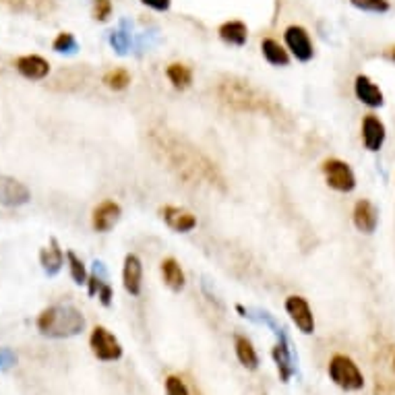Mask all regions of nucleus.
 <instances>
[{
	"label": "nucleus",
	"instance_id": "nucleus-1",
	"mask_svg": "<svg viewBox=\"0 0 395 395\" xmlns=\"http://www.w3.org/2000/svg\"><path fill=\"white\" fill-rule=\"evenodd\" d=\"M147 143L159 163H163L184 184L188 186L207 184L211 188L226 191V178L218 168V163L207 158L188 139L168 129H152L147 135Z\"/></svg>",
	"mask_w": 395,
	"mask_h": 395
},
{
	"label": "nucleus",
	"instance_id": "nucleus-2",
	"mask_svg": "<svg viewBox=\"0 0 395 395\" xmlns=\"http://www.w3.org/2000/svg\"><path fill=\"white\" fill-rule=\"evenodd\" d=\"M216 95L226 108L234 112L261 114L277 124H290V114L284 110L280 102H275L269 93L240 77H222L216 83Z\"/></svg>",
	"mask_w": 395,
	"mask_h": 395
},
{
	"label": "nucleus",
	"instance_id": "nucleus-3",
	"mask_svg": "<svg viewBox=\"0 0 395 395\" xmlns=\"http://www.w3.org/2000/svg\"><path fill=\"white\" fill-rule=\"evenodd\" d=\"M38 331L46 337L65 339L79 335L85 329V316L71 305H54L44 309L38 316Z\"/></svg>",
	"mask_w": 395,
	"mask_h": 395
},
{
	"label": "nucleus",
	"instance_id": "nucleus-4",
	"mask_svg": "<svg viewBox=\"0 0 395 395\" xmlns=\"http://www.w3.org/2000/svg\"><path fill=\"white\" fill-rule=\"evenodd\" d=\"M327 373H329V379L344 392H360L364 387V377L358 364L346 354H335L329 360Z\"/></svg>",
	"mask_w": 395,
	"mask_h": 395
},
{
	"label": "nucleus",
	"instance_id": "nucleus-5",
	"mask_svg": "<svg viewBox=\"0 0 395 395\" xmlns=\"http://www.w3.org/2000/svg\"><path fill=\"white\" fill-rule=\"evenodd\" d=\"M89 348H91V354L97 360H102V362H114V360L122 358V346H120V341L116 339L114 333H110L102 325L93 327V331L89 335Z\"/></svg>",
	"mask_w": 395,
	"mask_h": 395
},
{
	"label": "nucleus",
	"instance_id": "nucleus-6",
	"mask_svg": "<svg viewBox=\"0 0 395 395\" xmlns=\"http://www.w3.org/2000/svg\"><path fill=\"white\" fill-rule=\"evenodd\" d=\"M321 170H323V176H325V182L337 191V193H352L356 188V174L354 170L337 158L325 159L321 163Z\"/></svg>",
	"mask_w": 395,
	"mask_h": 395
},
{
	"label": "nucleus",
	"instance_id": "nucleus-7",
	"mask_svg": "<svg viewBox=\"0 0 395 395\" xmlns=\"http://www.w3.org/2000/svg\"><path fill=\"white\" fill-rule=\"evenodd\" d=\"M284 42L288 52L298 61V63H309L315 56V46L309 35V31L300 25H290L284 31Z\"/></svg>",
	"mask_w": 395,
	"mask_h": 395
},
{
	"label": "nucleus",
	"instance_id": "nucleus-8",
	"mask_svg": "<svg viewBox=\"0 0 395 395\" xmlns=\"http://www.w3.org/2000/svg\"><path fill=\"white\" fill-rule=\"evenodd\" d=\"M284 307H286V313L294 321V325L298 327L300 333H305V335L315 333V315H313V309L307 303V298L292 294V296L286 298Z\"/></svg>",
	"mask_w": 395,
	"mask_h": 395
},
{
	"label": "nucleus",
	"instance_id": "nucleus-9",
	"mask_svg": "<svg viewBox=\"0 0 395 395\" xmlns=\"http://www.w3.org/2000/svg\"><path fill=\"white\" fill-rule=\"evenodd\" d=\"M31 201V191L17 178L0 174V205L21 207Z\"/></svg>",
	"mask_w": 395,
	"mask_h": 395
},
{
	"label": "nucleus",
	"instance_id": "nucleus-10",
	"mask_svg": "<svg viewBox=\"0 0 395 395\" xmlns=\"http://www.w3.org/2000/svg\"><path fill=\"white\" fill-rule=\"evenodd\" d=\"M159 216L166 222V226L178 234H188L197 228V218L193 211L184 209V207H176V205H163L159 207Z\"/></svg>",
	"mask_w": 395,
	"mask_h": 395
},
{
	"label": "nucleus",
	"instance_id": "nucleus-11",
	"mask_svg": "<svg viewBox=\"0 0 395 395\" xmlns=\"http://www.w3.org/2000/svg\"><path fill=\"white\" fill-rule=\"evenodd\" d=\"M120 216H122V207L114 199H106V201H102L93 209V213H91V226H93L95 232L106 234V232H110L118 224Z\"/></svg>",
	"mask_w": 395,
	"mask_h": 395
},
{
	"label": "nucleus",
	"instance_id": "nucleus-12",
	"mask_svg": "<svg viewBox=\"0 0 395 395\" xmlns=\"http://www.w3.org/2000/svg\"><path fill=\"white\" fill-rule=\"evenodd\" d=\"M122 286L131 296H139L143 290V263L137 255L129 252L122 265Z\"/></svg>",
	"mask_w": 395,
	"mask_h": 395
},
{
	"label": "nucleus",
	"instance_id": "nucleus-13",
	"mask_svg": "<svg viewBox=\"0 0 395 395\" xmlns=\"http://www.w3.org/2000/svg\"><path fill=\"white\" fill-rule=\"evenodd\" d=\"M15 69L25 79L42 81L46 79L48 73H50V63L46 58L38 56V54H25V56H19L15 61Z\"/></svg>",
	"mask_w": 395,
	"mask_h": 395
},
{
	"label": "nucleus",
	"instance_id": "nucleus-14",
	"mask_svg": "<svg viewBox=\"0 0 395 395\" xmlns=\"http://www.w3.org/2000/svg\"><path fill=\"white\" fill-rule=\"evenodd\" d=\"M385 137H387L385 124L375 114L364 116V120H362V143H364V147L369 152H379L385 143Z\"/></svg>",
	"mask_w": 395,
	"mask_h": 395
},
{
	"label": "nucleus",
	"instance_id": "nucleus-15",
	"mask_svg": "<svg viewBox=\"0 0 395 395\" xmlns=\"http://www.w3.org/2000/svg\"><path fill=\"white\" fill-rule=\"evenodd\" d=\"M352 220H354L356 230H360L364 234H373L375 228H377V224H379V211H377V207L369 199H360L354 205Z\"/></svg>",
	"mask_w": 395,
	"mask_h": 395
},
{
	"label": "nucleus",
	"instance_id": "nucleus-16",
	"mask_svg": "<svg viewBox=\"0 0 395 395\" xmlns=\"http://www.w3.org/2000/svg\"><path fill=\"white\" fill-rule=\"evenodd\" d=\"M271 356L277 364V373H280V379L284 383L290 381V377L294 375V364H292V352H290V344H288V337L286 335H280L277 337V344L273 346L271 350Z\"/></svg>",
	"mask_w": 395,
	"mask_h": 395
},
{
	"label": "nucleus",
	"instance_id": "nucleus-17",
	"mask_svg": "<svg viewBox=\"0 0 395 395\" xmlns=\"http://www.w3.org/2000/svg\"><path fill=\"white\" fill-rule=\"evenodd\" d=\"M354 93L369 108H381L383 106V91L379 89L377 83H373L366 75H358L356 77V81H354Z\"/></svg>",
	"mask_w": 395,
	"mask_h": 395
},
{
	"label": "nucleus",
	"instance_id": "nucleus-18",
	"mask_svg": "<svg viewBox=\"0 0 395 395\" xmlns=\"http://www.w3.org/2000/svg\"><path fill=\"white\" fill-rule=\"evenodd\" d=\"M40 263H42L44 271L50 277L58 275V271L65 265V252H63V248H61V244H58L56 238H50V246H46V248L40 250Z\"/></svg>",
	"mask_w": 395,
	"mask_h": 395
},
{
	"label": "nucleus",
	"instance_id": "nucleus-19",
	"mask_svg": "<svg viewBox=\"0 0 395 395\" xmlns=\"http://www.w3.org/2000/svg\"><path fill=\"white\" fill-rule=\"evenodd\" d=\"M159 273H161L163 284H166L172 292L184 290L186 277H184V271H182L180 263H178L174 257H168V259H163V261L159 263Z\"/></svg>",
	"mask_w": 395,
	"mask_h": 395
},
{
	"label": "nucleus",
	"instance_id": "nucleus-20",
	"mask_svg": "<svg viewBox=\"0 0 395 395\" xmlns=\"http://www.w3.org/2000/svg\"><path fill=\"white\" fill-rule=\"evenodd\" d=\"M222 42H226L228 46H236V48H242L248 40V27L242 23V21H226L220 25L218 29Z\"/></svg>",
	"mask_w": 395,
	"mask_h": 395
},
{
	"label": "nucleus",
	"instance_id": "nucleus-21",
	"mask_svg": "<svg viewBox=\"0 0 395 395\" xmlns=\"http://www.w3.org/2000/svg\"><path fill=\"white\" fill-rule=\"evenodd\" d=\"M261 52H263V58L271 67H288L290 65V52L273 38H265L261 42Z\"/></svg>",
	"mask_w": 395,
	"mask_h": 395
},
{
	"label": "nucleus",
	"instance_id": "nucleus-22",
	"mask_svg": "<svg viewBox=\"0 0 395 395\" xmlns=\"http://www.w3.org/2000/svg\"><path fill=\"white\" fill-rule=\"evenodd\" d=\"M234 350H236V358L244 369H248V371L259 369V354L252 348L250 339H246L244 335H236L234 337Z\"/></svg>",
	"mask_w": 395,
	"mask_h": 395
},
{
	"label": "nucleus",
	"instance_id": "nucleus-23",
	"mask_svg": "<svg viewBox=\"0 0 395 395\" xmlns=\"http://www.w3.org/2000/svg\"><path fill=\"white\" fill-rule=\"evenodd\" d=\"M166 77L172 83V87L178 89V91H184V89H188L193 85V71L184 63H172V65H168Z\"/></svg>",
	"mask_w": 395,
	"mask_h": 395
},
{
	"label": "nucleus",
	"instance_id": "nucleus-24",
	"mask_svg": "<svg viewBox=\"0 0 395 395\" xmlns=\"http://www.w3.org/2000/svg\"><path fill=\"white\" fill-rule=\"evenodd\" d=\"M102 83L112 91H122V89H127L131 85V73L127 69H110L102 77Z\"/></svg>",
	"mask_w": 395,
	"mask_h": 395
},
{
	"label": "nucleus",
	"instance_id": "nucleus-25",
	"mask_svg": "<svg viewBox=\"0 0 395 395\" xmlns=\"http://www.w3.org/2000/svg\"><path fill=\"white\" fill-rule=\"evenodd\" d=\"M67 259H69V271H71V277H73V282L77 284V286H83V284H87V277H89V273H87V267H85V263L81 261L79 257L73 252V250H67Z\"/></svg>",
	"mask_w": 395,
	"mask_h": 395
},
{
	"label": "nucleus",
	"instance_id": "nucleus-26",
	"mask_svg": "<svg viewBox=\"0 0 395 395\" xmlns=\"http://www.w3.org/2000/svg\"><path fill=\"white\" fill-rule=\"evenodd\" d=\"M77 48H79V44H77L75 35L69 33V31L58 33L52 42V50L58 52V54H73V52H77Z\"/></svg>",
	"mask_w": 395,
	"mask_h": 395
},
{
	"label": "nucleus",
	"instance_id": "nucleus-27",
	"mask_svg": "<svg viewBox=\"0 0 395 395\" xmlns=\"http://www.w3.org/2000/svg\"><path fill=\"white\" fill-rule=\"evenodd\" d=\"M19 10H29V13H46L52 6V0H6Z\"/></svg>",
	"mask_w": 395,
	"mask_h": 395
},
{
	"label": "nucleus",
	"instance_id": "nucleus-28",
	"mask_svg": "<svg viewBox=\"0 0 395 395\" xmlns=\"http://www.w3.org/2000/svg\"><path fill=\"white\" fill-rule=\"evenodd\" d=\"M352 6L366 10V13H387L389 10V2L387 0H350Z\"/></svg>",
	"mask_w": 395,
	"mask_h": 395
},
{
	"label": "nucleus",
	"instance_id": "nucleus-29",
	"mask_svg": "<svg viewBox=\"0 0 395 395\" xmlns=\"http://www.w3.org/2000/svg\"><path fill=\"white\" fill-rule=\"evenodd\" d=\"M163 387H166V395H191V389L186 387V383L176 375H170L166 379Z\"/></svg>",
	"mask_w": 395,
	"mask_h": 395
},
{
	"label": "nucleus",
	"instance_id": "nucleus-30",
	"mask_svg": "<svg viewBox=\"0 0 395 395\" xmlns=\"http://www.w3.org/2000/svg\"><path fill=\"white\" fill-rule=\"evenodd\" d=\"M110 44L118 54H127V50L131 48V38L124 31H112L110 33Z\"/></svg>",
	"mask_w": 395,
	"mask_h": 395
},
{
	"label": "nucleus",
	"instance_id": "nucleus-31",
	"mask_svg": "<svg viewBox=\"0 0 395 395\" xmlns=\"http://www.w3.org/2000/svg\"><path fill=\"white\" fill-rule=\"evenodd\" d=\"M91 13L95 21H108L112 15V0H93Z\"/></svg>",
	"mask_w": 395,
	"mask_h": 395
},
{
	"label": "nucleus",
	"instance_id": "nucleus-32",
	"mask_svg": "<svg viewBox=\"0 0 395 395\" xmlns=\"http://www.w3.org/2000/svg\"><path fill=\"white\" fill-rule=\"evenodd\" d=\"M97 298H99V303H102L104 307H110V305H112V298H114V290H112V286L104 282L102 288H99V292H97Z\"/></svg>",
	"mask_w": 395,
	"mask_h": 395
},
{
	"label": "nucleus",
	"instance_id": "nucleus-33",
	"mask_svg": "<svg viewBox=\"0 0 395 395\" xmlns=\"http://www.w3.org/2000/svg\"><path fill=\"white\" fill-rule=\"evenodd\" d=\"M102 284H104V280H102L97 273H91V275L87 277V294H89V296H95V294L99 292Z\"/></svg>",
	"mask_w": 395,
	"mask_h": 395
},
{
	"label": "nucleus",
	"instance_id": "nucleus-34",
	"mask_svg": "<svg viewBox=\"0 0 395 395\" xmlns=\"http://www.w3.org/2000/svg\"><path fill=\"white\" fill-rule=\"evenodd\" d=\"M375 394H377V395H395V383L387 381V379H381V381H377V385H375Z\"/></svg>",
	"mask_w": 395,
	"mask_h": 395
},
{
	"label": "nucleus",
	"instance_id": "nucleus-35",
	"mask_svg": "<svg viewBox=\"0 0 395 395\" xmlns=\"http://www.w3.org/2000/svg\"><path fill=\"white\" fill-rule=\"evenodd\" d=\"M145 6H150V8H154V10H159V13H163V10H168L170 8V4H172V0H141Z\"/></svg>",
	"mask_w": 395,
	"mask_h": 395
},
{
	"label": "nucleus",
	"instance_id": "nucleus-36",
	"mask_svg": "<svg viewBox=\"0 0 395 395\" xmlns=\"http://www.w3.org/2000/svg\"><path fill=\"white\" fill-rule=\"evenodd\" d=\"M387 54H389V58H392V61L395 63V46H392V48H389V52H387Z\"/></svg>",
	"mask_w": 395,
	"mask_h": 395
},
{
	"label": "nucleus",
	"instance_id": "nucleus-37",
	"mask_svg": "<svg viewBox=\"0 0 395 395\" xmlns=\"http://www.w3.org/2000/svg\"><path fill=\"white\" fill-rule=\"evenodd\" d=\"M394 369H395V354H394Z\"/></svg>",
	"mask_w": 395,
	"mask_h": 395
}]
</instances>
